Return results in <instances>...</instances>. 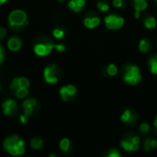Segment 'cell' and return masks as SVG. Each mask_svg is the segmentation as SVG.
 Masks as SVG:
<instances>
[{
	"instance_id": "cell-18",
	"label": "cell",
	"mask_w": 157,
	"mask_h": 157,
	"mask_svg": "<svg viewBox=\"0 0 157 157\" xmlns=\"http://www.w3.org/2000/svg\"><path fill=\"white\" fill-rule=\"evenodd\" d=\"M29 144H30V147L32 149H34V150H40L42 147V145H43V142L40 138H33V139H31Z\"/></svg>"
},
{
	"instance_id": "cell-23",
	"label": "cell",
	"mask_w": 157,
	"mask_h": 157,
	"mask_svg": "<svg viewBox=\"0 0 157 157\" xmlns=\"http://www.w3.org/2000/svg\"><path fill=\"white\" fill-rule=\"evenodd\" d=\"M107 73L109 75L114 76L118 74V67L114 63H110V64H109V66L107 68Z\"/></svg>"
},
{
	"instance_id": "cell-2",
	"label": "cell",
	"mask_w": 157,
	"mask_h": 157,
	"mask_svg": "<svg viewBox=\"0 0 157 157\" xmlns=\"http://www.w3.org/2000/svg\"><path fill=\"white\" fill-rule=\"evenodd\" d=\"M8 24L14 29H19L28 23L27 13L21 9H15L8 15Z\"/></svg>"
},
{
	"instance_id": "cell-3",
	"label": "cell",
	"mask_w": 157,
	"mask_h": 157,
	"mask_svg": "<svg viewBox=\"0 0 157 157\" xmlns=\"http://www.w3.org/2000/svg\"><path fill=\"white\" fill-rule=\"evenodd\" d=\"M123 80L125 83L130 84L132 86L138 85L142 80V75L139 67L137 65L132 64L127 65L123 75Z\"/></svg>"
},
{
	"instance_id": "cell-31",
	"label": "cell",
	"mask_w": 157,
	"mask_h": 157,
	"mask_svg": "<svg viewBox=\"0 0 157 157\" xmlns=\"http://www.w3.org/2000/svg\"><path fill=\"white\" fill-rule=\"evenodd\" d=\"M6 29L3 27H0V40H4L6 37Z\"/></svg>"
},
{
	"instance_id": "cell-25",
	"label": "cell",
	"mask_w": 157,
	"mask_h": 157,
	"mask_svg": "<svg viewBox=\"0 0 157 157\" xmlns=\"http://www.w3.org/2000/svg\"><path fill=\"white\" fill-rule=\"evenodd\" d=\"M18 83L19 87H29V81L26 77H18Z\"/></svg>"
},
{
	"instance_id": "cell-27",
	"label": "cell",
	"mask_w": 157,
	"mask_h": 157,
	"mask_svg": "<svg viewBox=\"0 0 157 157\" xmlns=\"http://www.w3.org/2000/svg\"><path fill=\"white\" fill-rule=\"evenodd\" d=\"M18 87H19L18 77H15V78L12 80L11 84H10V89H11L12 91H16Z\"/></svg>"
},
{
	"instance_id": "cell-39",
	"label": "cell",
	"mask_w": 157,
	"mask_h": 157,
	"mask_svg": "<svg viewBox=\"0 0 157 157\" xmlns=\"http://www.w3.org/2000/svg\"><path fill=\"white\" fill-rule=\"evenodd\" d=\"M0 91H1V86H0Z\"/></svg>"
},
{
	"instance_id": "cell-15",
	"label": "cell",
	"mask_w": 157,
	"mask_h": 157,
	"mask_svg": "<svg viewBox=\"0 0 157 157\" xmlns=\"http://www.w3.org/2000/svg\"><path fill=\"white\" fill-rule=\"evenodd\" d=\"M121 120L124 123H132V122H133L135 121V116L133 115V113L132 112L131 109H126L121 114Z\"/></svg>"
},
{
	"instance_id": "cell-34",
	"label": "cell",
	"mask_w": 157,
	"mask_h": 157,
	"mask_svg": "<svg viewBox=\"0 0 157 157\" xmlns=\"http://www.w3.org/2000/svg\"><path fill=\"white\" fill-rule=\"evenodd\" d=\"M28 119H29V118H28L25 114H22V115L20 116V122L23 123V124H26L27 121H28Z\"/></svg>"
},
{
	"instance_id": "cell-6",
	"label": "cell",
	"mask_w": 157,
	"mask_h": 157,
	"mask_svg": "<svg viewBox=\"0 0 157 157\" xmlns=\"http://www.w3.org/2000/svg\"><path fill=\"white\" fill-rule=\"evenodd\" d=\"M43 77L46 83L54 85L57 84L58 78V68L55 64H50L43 70Z\"/></svg>"
},
{
	"instance_id": "cell-40",
	"label": "cell",
	"mask_w": 157,
	"mask_h": 157,
	"mask_svg": "<svg viewBox=\"0 0 157 157\" xmlns=\"http://www.w3.org/2000/svg\"><path fill=\"white\" fill-rule=\"evenodd\" d=\"M156 1H157V0H156Z\"/></svg>"
},
{
	"instance_id": "cell-10",
	"label": "cell",
	"mask_w": 157,
	"mask_h": 157,
	"mask_svg": "<svg viewBox=\"0 0 157 157\" xmlns=\"http://www.w3.org/2000/svg\"><path fill=\"white\" fill-rule=\"evenodd\" d=\"M22 106H23V109H24V114L29 118L33 113V111L37 106V101L34 98H28L23 102Z\"/></svg>"
},
{
	"instance_id": "cell-30",
	"label": "cell",
	"mask_w": 157,
	"mask_h": 157,
	"mask_svg": "<svg viewBox=\"0 0 157 157\" xmlns=\"http://www.w3.org/2000/svg\"><path fill=\"white\" fill-rule=\"evenodd\" d=\"M5 57H6L5 49H4V47L0 44V64L3 63V62H4V60H5Z\"/></svg>"
},
{
	"instance_id": "cell-33",
	"label": "cell",
	"mask_w": 157,
	"mask_h": 157,
	"mask_svg": "<svg viewBox=\"0 0 157 157\" xmlns=\"http://www.w3.org/2000/svg\"><path fill=\"white\" fill-rule=\"evenodd\" d=\"M55 50L58 52H64L65 51V46L63 44H55Z\"/></svg>"
},
{
	"instance_id": "cell-38",
	"label": "cell",
	"mask_w": 157,
	"mask_h": 157,
	"mask_svg": "<svg viewBox=\"0 0 157 157\" xmlns=\"http://www.w3.org/2000/svg\"><path fill=\"white\" fill-rule=\"evenodd\" d=\"M58 1H60V2H63V1H64V0H58Z\"/></svg>"
},
{
	"instance_id": "cell-20",
	"label": "cell",
	"mask_w": 157,
	"mask_h": 157,
	"mask_svg": "<svg viewBox=\"0 0 157 157\" xmlns=\"http://www.w3.org/2000/svg\"><path fill=\"white\" fill-rule=\"evenodd\" d=\"M29 94V90L27 87H18L16 91H15V95L17 98H25Z\"/></svg>"
},
{
	"instance_id": "cell-14",
	"label": "cell",
	"mask_w": 157,
	"mask_h": 157,
	"mask_svg": "<svg viewBox=\"0 0 157 157\" xmlns=\"http://www.w3.org/2000/svg\"><path fill=\"white\" fill-rule=\"evenodd\" d=\"M100 24V18L98 17H86L84 19V25L87 28V29H95L97 28L98 25Z\"/></svg>"
},
{
	"instance_id": "cell-4",
	"label": "cell",
	"mask_w": 157,
	"mask_h": 157,
	"mask_svg": "<svg viewBox=\"0 0 157 157\" xmlns=\"http://www.w3.org/2000/svg\"><path fill=\"white\" fill-rule=\"evenodd\" d=\"M53 49H55V44L49 40H43V41H37L36 44L33 47V51L36 55L44 57L49 55Z\"/></svg>"
},
{
	"instance_id": "cell-21",
	"label": "cell",
	"mask_w": 157,
	"mask_h": 157,
	"mask_svg": "<svg viewBox=\"0 0 157 157\" xmlns=\"http://www.w3.org/2000/svg\"><path fill=\"white\" fill-rule=\"evenodd\" d=\"M149 66H150L151 73L154 75H157V55L153 56L149 60Z\"/></svg>"
},
{
	"instance_id": "cell-22",
	"label": "cell",
	"mask_w": 157,
	"mask_h": 157,
	"mask_svg": "<svg viewBox=\"0 0 157 157\" xmlns=\"http://www.w3.org/2000/svg\"><path fill=\"white\" fill-rule=\"evenodd\" d=\"M144 26L146 29H152L156 27V19L154 17H149L144 20Z\"/></svg>"
},
{
	"instance_id": "cell-29",
	"label": "cell",
	"mask_w": 157,
	"mask_h": 157,
	"mask_svg": "<svg viewBox=\"0 0 157 157\" xmlns=\"http://www.w3.org/2000/svg\"><path fill=\"white\" fill-rule=\"evenodd\" d=\"M140 131L143 132V133H147L149 131H150V125L148 123H143L141 124L140 126Z\"/></svg>"
},
{
	"instance_id": "cell-24",
	"label": "cell",
	"mask_w": 157,
	"mask_h": 157,
	"mask_svg": "<svg viewBox=\"0 0 157 157\" xmlns=\"http://www.w3.org/2000/svg\"><path fill=\"white\" fill-rule=\"evenodd\" d=\"M52 35L55 39L57 40H61L64 37V31L62 29H59V28H56L53 29L52 31Z\"/></svg>"
},
{
	"instance_id": "cell-36",
	"label": "cell",
	"mask_w": 157,
	"mask_h": 157,
	"mask_svg": "<svg viewBox=\"0 0 157 157\" xmlns=\"http://www.w3.org/2000/svg\"><path fill=\"white\" fill-rule=\"evenodd\" d=\"M6 1H7V0H0V6H1L2 5H4Z\"/></svg>"
},
{
	"instance_id": "cell-37",
	"label": "cell",
	"mask_w": 157,
	"mask_h": 157,
	"mask_svg": "<svg viewBox=\"0 0 157 157\" xmlns=\"http://www.w3.org/2000/svg\"><path fill=\"white\" fill-rule=\"evenodd\" d=\"M53 156L55 157V156H56V155H53V154H52V155H50V157H53Z\"/></svg>"
},
{
	"instance_id": "cell-26",
	"label": "cell",
	"mask_w": 157,
	"mask_h": 157,
	"mask_svg": "<svg viewBox=\"0 0 157 157\" xmlns=\"http://www.w3.org/2000/svg\"><path fill=\"white\" fill-rule=\"evenodd\" d=\"M97 6L101 12H107V11L109 10V6L107 3H104V2H98Z\"/></svg>"
},
{
	"instance_id": "cell-8",
	"label": "cell",
	"mask_w": 157,
	"mask_h": 157,
	"mask_svg": "<svg viewBox=\"0 0 157 157\" xmlns=\"http://www.w3.org/2000/svg\"><path fill=\"white\" fill-rule=\"evenodd\" d=\"M77 89L74 85H67L62 86L60 89V96L63 101H68L71 98H74L76 95Z\"/></svg>"
},
{
	"instance_id": "cell-13",
	"label": "cell",
	"mask_w": 157,
	"mask_h": 157,
	"mask_svg": "<svg viewBox=\"0 0 157 157\" xmlns=\"http://www.w3.org/2000/svg\"><path fill=\"white\" fill-rule=\"evenodd\" d=\"M85 6L86 0H70L68 3V6L74 12H80Z\"/></svg>"
},
{
	"instance_id": "cell-11",
	"label": "cell",
	"mask_w": 157,
	"mask_h": 157,
	"mask_svg": "<svg viewBox=\"0 0 157 157\" xmlns=\"http://www.w3.org/2000/svg\"><path fill=\"white\" fill-rule=\"evenodd\" d=\"M6 45H7L8 50H10L11 52H17L22 47V41H21V40L18 37L14 36V37H11L7 40Z\"/></svg>"
},
{
	"instance_id": "cell-28",
	"label": "cell",
	"mask_w": 157,
	"mask_h": 157,
	"mask_svg": "<svg viewBox=\"0 0 157 157\" xmlns=\"http://www.w3.org/2000/svg\"><path fill=\"white\" fill-rule=\"evenodd\" d=\"M108 157H121V154L119 152V150L117 149H110L109 154L107 155Z\"/></svg>"
},
{
	"instance_id": "cell-5",
	"label": "cell",
	"mask_w": 157,
	"mask_h": 157,
	"mask_svg": "<svg viewBox=\"0 0 157 157\" xmlns=\"http://www.w3.org/2000/svg\"><path fill=\"white\" fill-rule=\"evenodd\" d=\"M105 25L109 29H120L123 27L124 25V18L121 16H118L116 14H111V15H108L105 19Z\"/></svg>"
},
{
	"instance_id": "cell-17",
	"label": "cell",
	"mask_w": 157,
	"mask_h": 157,
	"mask_svg": "<svg viewBox=\"0 0 157 157\" xmlns=\"http://www.w3.org/2000/svg\"><path fill=\"white\" fill-rule=\"evenodd\" d=\"M150 49H151V43H150V41L148 40L143 39V40H140V42H139V50H140V52L145 53V52H148Z\"/></svg>"
},
{
	"instance_id": "cell-16",
	"label": "cell",
	"mask_w": 157,
	"mask_h": 157,
	"mask_svg": "<svg viewBox=\"0 0 157 157\" xmlns=\"http://www.w3.org/2000/svg\"><path fill=\"white\" fill-rule=\"evenodd\" d=\"M157 147V141L155 139H147L144 143V149L145 152H149L152 149H155Z\"/></svg>"
},
{
	"instance_id": "cell-1",
	"label": "cell",
	"mask_w": 157,
	"mask_h": 157,
	"mask_svg": "<svg viewBox=\"0 0 157 157\" xmlns=\"http://www.w3.org/2000/svg\"><path fill=\"white\" fill-rule=\"evenodd\" d=\"M3 147L12 156L23 155L26 152L25 142L17 135H12L6 138L3 143Z\"/></svg>"
},
{
	"instance_id": "cell-35",
	"label": "cell",
	"mask_w": 157,
	"mask_h": 157,
	"mask_svg": "<svg viewBox=\"0 0 157 157\" xmlns=\"http://www.w3.org/2000/svg\"><path fill=\"white\" fill-rule=\"evenodd\" d=\"M154 125H155V127L157 129V116L155 117V121H154Z\"/></svg>"
},
{
	"instance_id": "cell-32",
	"label": "cell",
	"mask_w": 157,
	"mask_h": 157,
	"mask_svg": "<svg viewBox=\"0 0 157 157\" xmlns=\"http://www.w3.org/2000/svg\"><path fill=\"white\" fill-rule=\"evenodd\" d=\"M123 4H124L123 3V0H113V6L115 7H118V8L122 7Z\"/></svg>"
},
{
	"instance_id": "cell-7",
	"label": "cell",
	"mask_w": 157,
	"mask_h": 157,
	"mask_svg": "<svg viewBox=\"0 0 157 157\" xmlns=\"http://www.w3.org/2000/svg\"><path fill=\"white\" fill-rule=\"evenodd\" d=\"M121 146L126 152H136L140 146V137L130 136L121 141Z\"/></svg>"
},
{
	"instance_id": "cell-19",
	"label": "cell",
	"mask_w": 157,
	"mask_h": 157,
	"mask_svg": "<svg viewBox=\"0 0 157 157\" xmlns=\"http://www.w3.org/2000/svg\"><path fill=\"white\" fill-rule=\"evenodd\" d=\"M70 146H71V142H70L69 139L63 138V139L61 140V142H60V149L63 153H67L70 150Z\"/></svg>"
},
{
	"instance_id": "cell-9",
	"label": "cell",
	"mask_w": 157,
	"mask_h": 157,
	"mask_svg": "<svg viewBox=\"0 0 157 157\" xmlns=\"http://www.w3.org/2000/svg\"><path fill=\"white\" fill-rule=\"evenodd\" d=\"M17 103L13 99H6L2 104L3 113L6 116H10L13 113H15L16 110H17Z\"/></svg>"
},
{
	"instance_id": "cell-12",
	"label": "cell",
	"mask_w": 157,
	"mask_h": 157,
	"mask_svg": "<svg viewBox=\"0 0 157 157\" xmlns=\"http://www.w3.org/2000/svg\"><path fill=\"white\" fill-rule=\"evenodd\" d=\"M133 6H134V10H135V17L139 18L140 17V13L142 11H144L147 6H148V3L146 0H133Z\"/></svg>"
}]
</instances>
